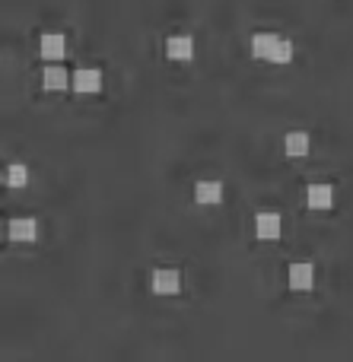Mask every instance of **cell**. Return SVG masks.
Segmentation results:
<instances>
[{
    "mask_svg": "<svg viewBox=\"0 0 353 362\" xmlns=\"http://www.w3.org/2000/svg\"><path fill=\"white\" fill-rule=\"evenodd\" d=\"M70 86L80 95H96L102 89V74L96 67H80L74 76H70Z\"/></svg>",
    "mask_w": 353,
    "mask_h": 362,
    "instance_id": "cell-1",
    "label": "cell"
},
{
    "mask_svg": "<svg viewBox=\"0 0 353 362\" xmlns=\"http://www.w3.org/2000/svg\"><path fill=\"white\" fill-rule=\"evenodd\" d=\"M150 286H153V293H156V296H175L178 289H182V276H178V270L163 267V270H156V274H153Z\"/></svg>",
    "mask_w": 353,
    "mask_h": 362,
    "instance_id": "cell-2",
    "label": "cell"
},
{
    "mask_svg": "<svg viewBox=\"0 0 353 362\" xmlns=\"http://www.w3.org/2000/svg\"><path fill=\"white\" fill-rule=\"evenodd\" d=\"M290 286L296 289V293H306V289H312V280H316V267H312L309 261H296L290 264Z\"/></svg>",
    "mask_w": 353,
    "mask_h": 362,
    "instance_id": "cell-3",
    "label": "cell"
},
{
    "mask_svg": "<svg viewBox=\"0 0 353 362\" xmlns=\"http://www.w3.org/2000/svg\"><path fill=\"white\" fill-rule=\"evenodd\" d=\"M38 51H42V57H48V61H61V57L67 54V38H64L61 32H45L42 42H38Z\"/></svg>",
    "mask_w": 353,
    "mask_h": 362,
    "instance_id": "cell-4",
    "label": "cell"
},
{
    "mask_svg": "<svg viewBox=\"0 0 353 362\" xmlns=\"http://www.w3.org/2000/svg\"><path fill=\"white\" fill-rule=\"evenodd\" d=\"M277 45H280L277 35H271V32H258V35H252V54L258 57V61H274Z\"/></svg>",
    "mask_w": 353,
    "mask_h": 362,
    "instance_id": "cell-5",
    "label": "cell"
},
{
    "mask_svg": "<svg viewBox=\"0 0 353 362\" xmlns=\"http://www.w3.org/2000/svg\"><path fill=\"white\" fill-rule=\"evenodd\" d=\"M166 54H169L172 61H188V57L195 54V38L191 35H169V42H166Z\"/></svg>",
    "mask_w": 353,
    "mask_h": 362,
    "instance_id": "cell-6",
    "label": "cell"
},
{
    "mask_svg": "<svg viewBox=\"0 0 353 362\" xmlns=\"http://www.w3.org/2000/svg\"><path fill=\"white\" fill-rule=\"evenodd\" d=\"M255 232H258V238H277L280 235V216L277 213H258L255 216Z\"/></svg>",
    "mask_w": 353,
    "mask_h": 362,
    "instance_id": "cell-7",
    "label": "cell"
},
{
    "mask_svg": "<svg viewBox=\"0 0 353 362\" xmlns=\"http://www.w3.org/2000/svg\"><path fill=\"white\" fill-rule=\"evenodd\" d=\"M306 200H309L312 210H328L331 200H335V191H331V185H309Z\"/></svg>",
    "mask_w": 353,
    "mask_h": 362,
    "instance_id": "cell-8",
    "label": "cell"
},
{
    "mask_svg": "<svg viewBox=\"0 0 353 362\" xmlns=\"http://www.w3.org/2000/svg\"><path fill=\"white\" fill-rule=\"evenodd\" d=\"M195 200L197 204H220L223 200V185L220 181H197L195 185Z\"/></svg>",
    "mask_w": 353,
    "mask_h": 362,
    "instance_id": "cell-9",
    "label": "cell"
},
{
    "mask_svg": "<svg viewBox=\"0 0 353 362\" xmlns=\"http://www.w3.org/2000/svg\"><path fill=\"white\" fill-rule=\"evenodd\" d=\"M10 238L13 242H32V238L38 235V226H35V219H25V216H19V219H13L10 223Z\"/></svg>",
    "mask_w": 353,
    "mask_h": 362,
    "instance_id": "cell-10",
    "label": "cell"
},
{
    "mask_svg": "<svg viewBox=\"0 0 353 362\" xmlns=\"http://www.w3.org/2000/svg\"><path fill=\"white\" fill-rule=\"evenodd\" d=\"M42 83H45V89H64L70 83V76H67V70L61 67V64H51V67H45V74H42Z\"/></svg>",
    "mask_w": 353,
    "mask_h": 362,
    "instance_id": "cell-11",
    "label": "cell"
},
{
    "mask_svg": "<svg viewBox=\"0 0 353 362\" xmlns=\"http://www.w3.org/2000/svg\"><path fill=\"white\" fill-rule=\"evenodd\" d=\"M284 150H287V156H306L309 153V134H303V131L287 134Z\"/></svg>",
    "mask_w": 353,
    "mask_h": 362,
    "instance_id": "cell-12",
    "label": "cell"
},
{
    "mask_svg": "<svg viewBox=\"0 0 353 362\" xmlns=\"http://www.w3.org/2000/svg\"><path fill=\"white\" fill-rule=\"evenodd\" d=\"M4 181L10 187H25V181H29V169H25V165H19V163H13L10 169L4 172Z\"/></svg>",
    "mask_w": 353,
    "mask_h": 362,
    "instance_id": "cell-13",
    "label": "cell"
},
{
    "mask_svg": "<svg viewBox=\"0 0 353 362\" xmlns=\"http://www.w3.org/2000/svg\"><path fill=\"white\" fill-rule=\"evenodd\" d=\"M293 61V45L287 38H280L277 51H274V64H290Z\"/></svg>",
    "mask_w": 353,
    "mask_h": 362,
    "instance_id": "cell-14",
    "label": "cell"
}]
</instances>
